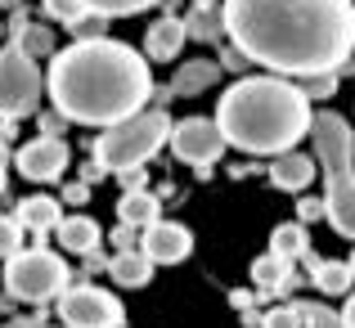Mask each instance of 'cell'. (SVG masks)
<instances>
[{
    "mask_svg": "<svg viewBox=\"0 0 355 328\" xmlns=\"http://www.w3.org/2000/svg\"><path fill=\"white\" fill-rule=\"evenodd\" d=\"M225 32L275 77L338 72L355 50L351 0H225Z\"/></svg>",
    "mask_w": 355,
    "mask_h": 328,
    "instance_id": "6da1fadb",
    "label": "cell"
},
{
    "mask_svg": "<svg viewBox=\"0 0 355 328\" xmlns=\"http://www.w3.org/2000/svg\"><path fill=\"white\" fill-rule=\"evenodd\" d=\"M54 108L77 126H117V121L144 112L153 95V72L148 54L130 50L126 41H77L59 50L45 72Z\"/></svg>",
    "mask_w": 355,
    "mask_h": 328,
    "instance_id": "7a4b0ae2",
    "label": "cell"
},
{
    "mask_svg": "<svg viewBox=\"0 0 355 328\" xmlns=\"http://www.w3.org/2000/svg\"><path fill=\"white\" fill-rule=\"evenodd\" d=\"M216 126L225 144L243 153L279 157L293 153L297 139L311 135V95L288 77H239L216 104Z\"/></svg>",
    "mask_w": 355,
    "mask_h": 328,
    "instance_id": "3957f363",
    "label": "cell"
},
{
    "mask_svg": "<svg viewBox=\"0 0 355 328\" xmlns=\"http://www.w3.org/2000/svg\"><path fill=\"white\" fill-rule=\"evenodd\" d=\"M315 162L324 171V207L329 225L355 243V130L342 112H315Z\"/></svg>",
    "mask_w": 355,
    "mask_h": 328,
    "instance_id": "277c9868",
    "label": "cell"
},
{
    "mask_svg": "<svg viewBox=\"0 0 355 328\" xmlns=\"http://www.w3.org/2000/svg\"><path fill=\"white\" fill-rule=\"evenodd\" d=\"M162 144H171V117L162 108H144L95 139V162L104 171H139Z\"/></svg>",
    "mask_w": 355,
    "mask_h": 328,
    "instance_id": "5b68a950",
    "label": "cell"
},
{
    "mask_svg": "<svg viewBox=\"0 0 355 328\" xmlns=\"http://www.w3.org/2000/svg\"><path fill=\"white\" fill-rule=\"evenodd\" d=\"M68 288V266L59 252L23 248L18 257L5 261V293L18 302H50Z\"/></svg>",
    "mask_w": 355,
    "mask_h": 328,
    "instance_id": "8992f818",
    "label": "cell"
},
{
    "mask_svg": "<svg viewBox=\"0 0 355 328\" xmlns=\"http://www.w3.org/2000/svg\"><path fill=\"white\" fill-rule=\"evenodd\" d=\"M41 95H45V77L36 68V59L18 41L5 45L0 50V121L32 117Z\"/></svg>",
    "mask_w": 355,
    "mask_h": 328,
    "instance_id": "52a82bcc",
    "label": "cell"
},
{
    "mask_svg": "<svg viewBox=\"0 0 355 328\" xmlns=\"http://www.w3.org/2000/svg\"><path fill=\"white\" fill-rule=\"evenodd\" d=\"M59 320L68 328H121L126 311H121L113 293L81 284V288H63L59 293Z\"/></svg>",
    "mask_w": 355,
    "mask_h": 328,
    "instance_id": "ba28073f",
    "label": "cell"
},
{
    "mask_svg": "<svg viewBox=\"0 0 355 328\" xmlns=\"http://www.w3.org/2000/svg\"><path fill=\"white\" fill-rule=\"evenodd\" d=\"M225 135H220L216 117H184L171 126V153L180 157V162L198 166V175L211 171V162H216L220 153H225Z\"/></svg>",
    "mask_w": 355,
    "mask_h": 328,
    "instance_id": "9c48e42d",
    "label": "cell"
},
{
    "mask_svg": "<svg viewBox=\"0 0 355 328\" xmlns=\"http://www.w3.org/2000/svg\"><path fill=\"white\" fill-rule=\"evenodd\" d=\"M68 162H72L68 144H63V139H54V135H41V139H32V144H23L14 153L18 175H27V180H36V184L59 180V175L68 171Z\"/></svg>",
    "mask_w": 355,
    "mask_h": 328,
    "instance_id": "30bf717a",
    "label": "cell"
},
{
    "mask_svg": "<svg viewBox=\"0 0 355 328\" xmlns=\"http://www.w3.org/2000/svg\"><path fill=\"white\" fill-rule=\"evenodd\" d=\"M139 252H144L153 266H175V261H184L193 252V234L184 230V225H175V221H153L144 230Z\"/></svg>",
    "mask_w": 355,
    "mask_h": 328,
    "instance_id": "8fae6325",
    "label": "cell"
},
{
    "mask_svg": "<svg viewBox=\"0 0 355 328\" xmlns=\"http://www.w3.org/2000/svg\"><path fill=\"white\" fill-rule=\"evenodd\" d=\"M184 41H189V27H184V18L166 14V18H157V23H148V32H144V54H148V63H171L175 54L184 50Z\"/></svg>",
    "mask_w": 355,
    "mask_h": 328,
    "instance_id": "7c38bea8",
    "label": "cell"
},
{
    "mask_svg": "<svg viewBox=\"0 0 355 328\" xmlns=\"http://www.w3.org/2000/svg\"><path fill=\"white\" fill-rule=\"evenodd\" d=\"M216 81H220V63H216V59H189L184 68H175V77H171V86H166V95L193 99V95H207Z\"/></svg>",
    "mask_w": 355,
    "mask_h": 328,
    "instance_id": "4fadbf2b",
    "label": "cell"
},
{
    "mask_svg": "<svg viewBox=\"0 0 355 328\" xmlns=\"http://www.w3.org/2000/svg\"><path fill=\"white\" fill-rule=\"evenodd\" d=\"M315 171H320V162L293 148V153H279L275 162H270V184H275V189H288V193H302L306 184L315 180Z\"/></svg>",
    "mask_w": 355,
    "mask_h": 328,
    "instance_id": "5bb4252c",
    "label": "cell"
},
{
    "mask_svg": "<svg viewBox=\"0 0 355 328\" xmlns=\"http://www.w3.org/2000/svg\"><path fill=\"white\" fill-rule=\"evenodd\" d=\"M306 270H311V279H315V288L320 293H329V297H351V288H355V270H351V261H320L315 252H306Z\"/></svg>",
    "mask_w": 355,
    "mask_h": 328,
    "instance_id": "9a60e30c",
    "label": "cell"
},
{
    "mask_svg": "<svg viewBox=\"0 0 355 328\" xmlns=\"http://www.w3.org/2000/svg\"><path fill=\"white\" fill-rule=\"evenodd\" d=\"M54 234H59V248L72 252V257H90V252H99V243H104L95 216H63Z\"/></svg>",
    "mask_w": 355,
    "mask_h": 328,
    "instance_id": "2e32d148",
    "label": "cell"
},
{
    "mask_svg": "<svg viewBox=\"0 0 355 328\" xmlns=\"http://www.w3.org/2000/svg\"><path fill=\"white\" fill-rule=\"evenodd\" d=\"M252 284H257L261 293H293L297 288V270H293V261L266 252V257L252 261Z\"/></svg>",
    "mask_w": 355,
    "mask_h": 328,
    "instance_id": "e0dca14e",
    "label": "cell"
},
{
    "mask_svg": "<svg viewBox=\"0 0 355 328\" xmlns=\"http://www.w3.org/2000/svg\"><path fill=\"white\" fill-rule=\"evenodd\" d=\"M14 221L23 225V230H32V234H45V230H59L63 207H59V198H45V193H36V198H23V202H18Z\"/></svg>",
    "mask_w": 355,
    "mask_h": 328,
    "instance_id": "ac0fdd59",
    "label": "cell"
},
{
    "mask_svg": "<svg viewBox=\"0 0 355 328\" xmlns=\"http://www.w3.org/2000/svg\"><path fill=\"white\" fill-rule=\"evenodd\" d=\"M157 212H162V202H157L148 189H126V193H121V202H117L121 225H135V230H148L153 221H162Z\"/></svg>",
    "mask_w": 355,
    "mask_h": 328,
    "instance_id": "d6986e66",
    "label": "cell"
},
{
    "mask_svg": "<svg viewBox=\"0 0 355 328\" xmlns=\"http://www.w3.org/2000/svg\"><path fill=\"white\" fill-rule=\"evenodd\" d=\"M108 275H113L121 288H144L148 279H153V261H148L144 252H117Z\"/></svg>",
    "mask_w": 355,
    "mask_h": 328,
    "instance_id": "ffe728a7",
    "label": "cell"
},
{
    "mask_svg": "<svg viewBox=\"0 0 355 328\" xmlns=\"http://www.w3.org/2000/svg\"><path fill=\"white\" fill-rule=\"evenodd\" d=\"M270 252L284 261H302L306 252H311V234H306L302 221H288V225H275V234H270Z\"/></svg>",
    "mask_w": 355,
    "mask_h": 328,
    "instance_id": "44dd1931",
    "label": "cell"
},
{
    "mask_svg": "<svg viewBox=\"0 0 355 328\" xmlns=\"http://www.w3.org/2000/svg\"><path fill=\"white\" fill-rule=\"evenodd\" d=\"M184 27H189L193 41H216V36L225 32V9H216L211 0H202V5L184 18Z\"/></svg>",
    "mask_w": 355,
    "mask_h": 328,
    "instance_id": "7402d4cb",
    "label": "cell"
},
{
    "mask_svg": "<svg viewBox=\"0 0 355 328\" xmlns=\"http://www.w3.org/2000/svg\"><path fill=\"white\" fill-rule=\"evenodd\" d=\"M90 14H104V18H130V14H144L153 9L157 0H81Z\"/></svg>",
    "mask_w": 355,
    "mask_h": 328,
    "instance_id": "603a6c76",
    "label": "cell"
},
{
    "mask_svg": "<svg viewBox=\"0 0 355 328\" xmlns=\"http://www.w3.org/2000/svg\"><path fill=\"white\" fill-rule=\"evenodd\" d=\"M18 45H23L32 59H45V54H54V32H50V27H41V23H27L23 36H18Z\"/></svg>",
    "mask_w": 355,
    "mask_h": 328,
    "instance_id": "cb8c5ba5",
    "label": "cell"
},
{
    "mask_svg": "<svg viewBox=\"0 0 355 328\" xmlns=\"http://www.w3.org/2000/svg\"><path fill=\"white\" fill-rule=\"evenodd\" d=\"M261 328H306V315H302V302H284L275 311L261 315Z\"/></svg>",
    "mask_w": 355,
    "mask_h": 328,
    "instance_id": "d4e9b609",
    "label": "cell"
},
{
    "mask_svg": "<svg viewBox=\"0 0 355 328\" xmlns=\"http://www.w3.org/2000/svg\"><path fill=\"white\" fill-rule=\"evenodd\" d=\"M41 5H45V14H50L54 23H68V27H77L81 18L90 14V9L81 5V0H41Z\"/></svg>",
    "mask_w": 355,
    "mask_h": 328,
    "instance_id": "484cf974",
    "label": "cell"
},
{
    "mask_svg": "<svg viewBox=\"0 0 355 328\" xmlns=\"http://www.w3.org/2000/svg\"><path fill=\"white\" fill-rule=\"evenodd\" d=\"M18 252H23V225L14 216H0V261L18 257Z\"/></svg>",
    "mask_w": 355,
    "mask_h": 328,
    "instance_id": "4316f807",
    "label": "cell"
},
{
    "mask_svg": "<svg viewBox=\"0 0 355 328\" xmlns=\"http://www.w3.org/2000/svg\"><path fill=\"white\" fill-rule=\"evenodd\" d=\"M302 315H306V328H347L338 311H329L320 302H302Z\"/></svg>",
    "mask_w": 355,
    "mask_h": 328,
    "instance_id": "83f0119b",
    "label": "cell"
},
{
    "mask_svg": "<svg viewBox=\"0 0 355 328\" xmlns=\"http://www.w3.org/2000/svg\"><path fill=\"white\" fill-rule=\"evenodd\" d=\"M302 90H306L311 99H329L333 90H338V72H320V77H306V81H302Z\"/></svg>",
    "mask_w": 355,
    "mask_h": 328,
    "instance_id": "f1b7e54d",
    "label": "cell"
},
{
    "mask_svg": "<svg viewBox=\"0 0 355 328\" xmlns=\"http://www.w3.org/2000/svg\"><path fill=\"white\" fill-rule=\"evenodd\" d=\"M113 243H117V252H139L144 230H135V225H117V230H113Z\"/></svg>",
    "mask_w": 355,
    "mask_h": 328,
    "instance_id": "f546056e",
    "label": "cell"
},
{
    "mask_svg": "<svg viewBox=\"0 0 355 328\" xmlns=\"http://www.w3.org/2000/svg\"><path fill=\"white\" fill-rule=\"evenodd\" d=\"M72 32H77L81 41H99V36H104V14H86Z\"/></svg>",
    "mask_w": 355,
    "mask_h": 328,
    "instance_id": "4dcf8cb0",
    "label": "cell"
},
{
    "mask_svg": "<svg viewBox=\"0 0 355 328\" xmlns=\"http://www.w3.org/2000/svg\"><path fill=\"white\" fill-rule=\"evenodd\" d=\"M320 216H329L324 198H302V202H297V221H302V225H311V221H320Z\"/></svg>",
    "mask_w": 355,
    "mask_h": 328,
    "instance_id": "1f68e13d",
    "label": "cell"
},
{
    "mask_svg": "<svg viewBox=\"0 0 355 328\" xmlns=\"http://www.w3.org/2000/svg\"><path fill=\"white\" fill-rule=\"evenodd\" d=\"M248 63H252V59H248V54L239 50V45H230V50L220 54V68H230V72H243V68H248Z\"/></svg>",
    "mask_w": 355,
    "mask_h": 328,
    "instance_id": "d6a6232c",
    "label": "cell"
},
{
    "mask_svg": "<svg viewBox=\"0 0 355 328\" xmlns=\"http://www.w3.org/2000/svg\"><path fill=\"white\" fill-rule=\"evenodd\" d=\"M63 121H68V117H63V112H59V108H54V112H45V117H41V130H45V135H54V139H59V130H63Z\"/></svg>",
    "mask_w": 355,
    "mask_h": 328,
    "instance_id": "836d02e7",
    "label": "cell"
},
{
    "mask_svg": "<svg viewBox=\"0 0 355 328\" xmlns=\"http://www.w3.org/2000/svg\"><path fill=\"white\" fill-rule=\"evenodd\" d=\"M230 302H234V311H239V315L257 311V297H252V293H243V288H239V293H230Z\"/></svg>",
    "mask_w": 355,
    "mask_h": 328,
    "instance_id": "e575fe53",
    "label": "cell"
},
{
    "mask_svg": "<svg viewBox=\"0 0 355 328\" xmlns=\"http://www.w3.org/2000/svg\"><path fill=\"white\" fill-rule=\"evenodd\" d=\"M63 202H86V180H81V184H68V189H63Z\"/></svg>",
    "mask_w": 355,
    "mask_h": 328,
    "instance_id": "d590c367",
    "label": "cell"
},
{
    "mask_svg": "<svg viewBox=\"0 0 355 328\" xmlns=\"http://www.w3.org/2000/svg\"><path fill=\"white\" fill-rule=\"evenodd\" d=\"M342 324H347V328H355V293L347 297V306H342Z\"/></svg>",
    "mask_w": 355,
    "mask_h": 328,
    "instance_id": "8d00e7d4",
    "label": "cell"
},
{
    "mask_svg": "<svg viewBox=\"0 0 355 328\" xmlns=\"http://www.w3.org/2000/svg\"><path fill=\"white\" fill-rule=\"evenodd\" d=\"M0 193H5V166H0Z\"/></svg>",
    "mask_w": 355,
    "mask_h": 328,
    "instance_id": "74e56055",
    "label": "cell"
},
{
    "mask_svg": "<svg viewBox=\"0 0 355 328\" xmlns=\"http://www.w3.org/2000/svg\"><path fill=\"white\" fill-rule=\"evenodd\" d=\"M351 270H355V252H351Z\"/></svg>",
    "mask_w": 355,
    "mask_h": 328,
    "instance_id": "f35d334b",
    "label": "cell"
},
{
    "mask_svg": "<svg viewBox=\"0 0 355 328\" xmlns=\"http://www.w3.org/2000/svg\"><path fill=\"white\" fill-rule=\"evenodd\" d=\"M63 328H68V324H63Z\"/></svg>",
    "mask_w": 355,
    "mask_h": 328,
    "instance_id": "ab89813d",
    "label": "cell"
}]
</instances>
